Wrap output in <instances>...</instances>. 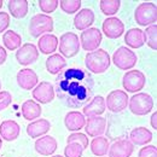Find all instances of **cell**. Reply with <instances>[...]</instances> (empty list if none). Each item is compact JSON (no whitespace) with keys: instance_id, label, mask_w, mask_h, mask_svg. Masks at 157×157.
<instances>
[{"instance_id":"cell-1","label":"cell","mask_w":157,"mask_h":157,"mask_svg":"<svg viewBox=\"0 0 157 157\" xmlns=\"http://www.w3.org/2000/svg\"><path fill=\"white\" fill-rule=\"evenodd\" d=\"M94 86V80L86 69L68 68L56 78L55 92L65 106L78 109L92 99Z\"/></svg>"},{"instance_id":"cell-2","label":"cell","mask_w":157,"mask_h":157,"mask_svg":"<svg viewBox=\"0 0 157 157\" xmlns=\"http://www.w3.org/2000/svg\"><path fill=\"white\" fill-rule=\"evenodd\" d=\"M85 63L88 71H92L94 74H103L109 69L111 60H110L109 53L105 50L98 48L86 55Z\"/></svg>"},{"instance_id":"cell-3","label":"cell","mask_w":157,"mask_h":157,"mask_svg":"<svg viewBox=\"0 0 157 157\" xmlns=\"http://www.w3.org/2000/svg\"><path fill=\"white\" fill-rule=\"evenodd\" d=\"M134 20L141 27L156 24L157 6L154 2H141L134 11Z\"/></svg>"},{"instance_id":"cell-4","label":"cell","mask_w":157,"mask_h":157,"mask_svg":"<svg viewBox=\"0 0 157 157\" xmlns=\"http://www.w3.org/2000/svg\"><path fill=\"white\" fill-rule=\"evenodd\" d=\"M128 105L132 114L138 116H144L151 113V110L154 109V99L147 93L139 92L128 100Z\"/></svg>"},{"instance_id":"cell-5","label":"cell","mask_w":157,"mask_h":157,"mask_svg":"<svg viewBox=\"0 0 157 157\" xmlns=\"http://www.w3.org/2000/svg\"><path fill=\"white\" fill-rule=\"evenodd\" d=\"M53 30V20L45 13H38L32 17L29 23V33L34 38H39L42 34H50Z\"/></svg>"},{"instance_id":"cell-6","label":"cell","mask_w":157,"mask_h":157,"mask_svg":"<svg viewBox=\"0 0 157 157\" xmlns=\"http://www.w3.org/2000/svg\"><path fill=\"white\" fill-rule=\"evenodd\" d=\"M138 57L136 52L126 46H121L113 55V63L121 70H129L137 64Z\"/></svg>"},{"instance_id":"cell-7","label":"cell","mask_w":157,"mask_h":157,"mask_svg":"<svg viewBox=\"0 0 157 157\" xmlns=\"http://www.w3.org/2000/svg\"><path fill=\"white\" fill-rule=\"evenodd\" d=\"M80 51V39L75 33L68 32L59 38V52L60 56L71 58L75 57Z\"/></svg>"},{"instance_id":"cell-8","label":"cell","mask_w":157,"mask_h":157,"mask_svg":"<svg viewBox=\"0 0 157 157\" xmlns=\"http://www.w3.org/2000/svg\"><path fill=\"white\" fill-rule=\"evenodd\" d=\"M146 78L145 75L139 70H131L127 71L122 78V86L127 92L131 93H139L145 87Z\"/></svg>"},{"instance_id":"cell-9","label":"cell","mask_w":157,"mask_h":157,"mask_svg":"<svg viewBox=\"0 0 157 157\" xmlns=\"http://www.w3.org/2000/svg\"><path fill=\"white\" fill-rule=\"evenodd\" d=\"M101 33L98 28H88L81 33L80 36V44L82 48L87 52H93L98 50L99 45L101 44Z\"/></svg>"},{"instance_id":"cell-10","label":"cell","mask_w":157,"mask_h":157,"mask_svg":"<svg viewBox=\"0 0 157 157\" xmlns=\"http://www.w3.org/2000/svg\"><path fill=\"white\" fill-rule=\"evenodd\" d=\"M128 100H129L128 94L124 91L115 90L108 94L106 100H105V105L111 113H121L122 110H124L127 108Z\"/></svg>"},{"instance_id":"cell-11","label":"cell","mask_w":157,"mask_h":157,"mask_svg":"<svg viewBox=\"0 0 157 157\" xmlns=\"http://www.w3.org/2000/svg\"><path fill=\"white\" fill-rule=\"evenodd\" d=\"M16 59L21 65H29L39 59V50L34 44H24L16 52Z\"/></svg>"},{"instance_id":"cell-12","label":"cell","mask_w":157,"mask_h":157,"mask_svg":"<svg viewBox=\"0 0 157 157\" xmlns=\"http://www.w3.org/2000/svg\"><path fill=\"white\" fill-rule=\"evenodd\" d=\"M33 98L41 104H48L55 98V87L51 82L44 81L33 90Z\"/></svg>"},{"instance_id":"cell-13","label":"cell","mask_w":157,"mask_h":157,"mask_svg":"<svg viewBox=\"0 0 157 157\" xmlns=\"http://www.w3.org/2000/svg\"><path fill=\"white\" fill-rule=\"evenodd\" d=\"M103 33L109 39H117L124 33V24L117 17H109L103 22Z\"/></svg>"},{"instance_id":"cell-14","label":"cell","mask_w":157,"mask_h":157,"mask_svg":"<svg viewBox=\"0 0 157 157\" xmlns=\"http://www.w3.org/2000/svg\"><path fill=\"white\" fill-rule=\"evenodd\" d=\"M134 151V145L128 139H121L109 146V157H131Z\"/></svg>"},{"instance_id":"cell-15","label":"cell","mask_w":157,"mask_h":157,"mask_svg":"<svg viewBox=\"0 0 157 157\" xmlns=\"http://www.w3.org/2000/svg\"><path fill=\"white\" fill-rule=\"evenodd\" d=\"M86 136L90 137H101V134L106 131V120L101 116L88 117L85 124Z\"/></svg>"},{"instance_id":"cell-16","label":"cell","mask_w":157,"mask_h":157,"mask_svg":"<svg viewBox=\"0 0 157 157\" xmlns=\"http://www.w3.org/2000/svg\"><path fill=\"white\" fill-rule=\"evenodd\" d=\"M39 78L33 69H22L17 74V83L21 88L29 91L36 87Z\"/></svg>"},{"instance_id":"cell-17","label":"cell","mask_w":157,"mask_h":157,"mask_svg":"<svg viewBox=\"0 0 157 157\" xmlns=\"http://www.w3.org/2000/svg\"><path fill=\"white\" fill-rule=\"evenodd\" d=\"M21 127L16 121L6 120L0 123V137L6 141H13L20 137Z\"/></svg>"},{"instance_id":"cell-18","label":"cell","mask_w":157,"mask_h":157,"mask_svg":"<svg viewBox=\"0 0 157 157\" xmlns=\"http://www.w3.org/2000/svg\"><path fill=\"white\" fill-rule=\"evenodd\" d=\"M94 12L91 9H82L74 17V27L78 30H86L94 23Z\"/></svg>"},{"instance_id":"cell-19","label":"cell","mask_w":157,"mask_h":157,"mask_svg":"<svg viewBox=\"0 0 157 157\" xmlns=\"http://www.w3.org/2000/svg\"><path fill=\"white\" fill-rule=\"evenodd\" d=\"M57 140L51 136H44L35 141V151L42 156H50L57 150Z\"/></svg>"},{"instance_id":"cell-20","label":"cell","mask_w":157,"mask_h":157,"mask_svg":"<svg viewBox=\"0 0 157 157\" xmlns=\"http://www.w3.org/2000/svg\"><path fill=\"white\" fill-rule=\"evenodd\" d=\"M105 109H106L105 99L101 96H96L94 98L91 99V101L88 104L85 105L82 114H83V116H87V117H94V116H99V115L104 114Z\"/></svg>"},{"instance_id":"cell-21","label":"cell","mask_w":157,"mask_h":157,"mask_svg":"<svg viewBox=\"0 0 157 157\" xmlns=\"http://www.w3.org/2000/svg\"><path fill=\"white\" fill-rule=\"evenodd\" d=\"M64 124L68 128V131L71 132H78L82 129L86 124V118L82 113L80 111H70L64 117Z\"/></svg>"},{"instance_id":"cell-22","label":"cell","mask_w":157,"mask_h":157,"mask_svg":"<svg viewBox=\"0 0 157 157\" xmlns=\"http://www.w3.org/2000/svg\"><path fill=\"white\" fill-rule=\"evenodd\" d=\"M51 128V123L46 118L35 120L27 127V134L30 138H39L44 134H46Z\"/></svg>"},{"instance_id":"cell-23","label":"cell","mask_w":157,"mask_h":157,"mask_svg":"<svg viewBox=\"0 0 157 157\" xmlns=\"http://www.w3.org/2000/svg\"><path fill=\"white\" fill-rule=\"evenodd\" d=\"M129 139L133 145H146L152 140V132L146 127H136L129 133Z\"/></svg>"},{"instance_id":"cell-24","label":"cell","mask_w":157,"mask_h":157,"mask_svg":"<svg viewBox=\"0 0 157 157\" xmlns=\"http://www.w3.org/2000/svg\"><path fill=\"white\" fill-rule=\"evenodd\" d=\"M58 47V38L53 34H44L39 39L38 48L44 55H52Z\"/></svg>"},{"instance_id":"cell-25","label":"cell","mask_w":157,"mask_h":157,"mask_svg":"<svg viewBox=\"0 0 157 157\" xmlns=\"http://www.w3.org/2000/svg\"><path fill=\"white\" fill-rule=\"evenodd\" d=\"M22 116L28 120V121H32V120H36L41 115L42 113V109L40 106V104L35 100H25L23 104H22Z\"/></svg>"},{"instance_id":"cell-26","label":"cell","mask_w":157,"mask_h":157,"mask_svg":"<svg viewBox=\"0 0 157 157\" xmlns=\"http://www.w3.org/2000/svg\"><path fill=\"white\" fill-rule=\"evenodd\" d=\"M7 7L12 17L24 18L29 10V2L27 0H10Z\"/></svg>"},{"instance_id":"cell-27","label":"cell","mask_w":157,"mask_h":157,"mask_svg":"<svg viewBox=\"0 0 157 157\" xmlns=\"http://www.w3.org/2000/svg\"><path fill=\"white\" fill-rule=\"evenodd\" d=\"M124 42L131 48H139L145 44L144 40V33L139 28H132L129 29L124 35Z\"/></svg>"},{"instance_id":"cell-28","label":"cell","mask_w":157,"mask_h":157,"mask_svg":"<svg viewBox=\"0 0 157 157\" xmlns=\"http://www.w3.org/2000/svg\"><path fill=\"white\" fill-rule=\"evenodd\" d=\"M67 67V62L63 56H60L59 53L51 55L47 60H46V68L47 71L52 75H57L60 71H63V69Z\"/></svg>"},{"instance_id":"cell-29","label":"cell","mask_w":157,"mask_h":157,"mask_svg":"<svg viewBox=\"0 0 157 157\" xmlns=\"http://www.w3.org/2000/svg\"><path fill=\"white\" fill-rule=\"evenodd\" d=\"M2 42L4 46L10 50V51H15L18 50L22 44V38L18 33H16L15 30H7L2 35Z\"/></svg>"},{"instance_id":"cell-30","label":"cell","mask_w":157,"mask_h":157,"mask_svg":"<svg viewBox=\"0 0 157 157\" xmlns=\"http://www.w3.org/2000/svg\"><path fill=\"white\" fill-rule=\"evenodd\" d=\"M91 151L96 156H104L109 151V141L104 137H96L91 141Z\"/></svg>"},{"instance_id":"cell-31","label":"cell","mask_w":157,"mask_h":157,"mask_svg":"<svg viewBox=\"0 0 157 157\" xmlns=\"http://www.w3.org/2000/svg\"><path fill=\"white\" fill-rule=\"evenodd\" d=\"M99 4H100V10L105 16L115 15L121 6L120 0H101Z\"/></svg>"},{"instance_id":"cell-32","label":"cell","mask_w":157,"mask_h":157,"mask_svg":"<svg viewBox=\"0 0 157 157\" xmlns=\"http://www.w3.org/2000/svg\"><path fill=\"white\" fill-rule=\"evenodd\" d=\"M144 33V40L146 42V45L152 48V50H157V25L156 24H152V25H149Z\"/></svg>"},{"instance_id":"cell-33","label":"cell","mask_w":157,"mask_h":157,"mask_svg":"<svg viewBox=\"0 0 157 157\" xmlns=\"http://www.w3.org/2000/svg\"><path fill=\"white\" fill-rule=\"evenodd\" d=\"M81 1L80 0H60L59 1V6L60 9L68 13V15H73V13H76L80 7H81Z\"/></svg>"},{"instance_id":"cell-34","label":"cell","mask_w":157,"mask_h":157,"mask_svg":"<svg viewBox=\"0 0 157 157\" xmlns=\"http://www.w3.org/2000/svg\"><path fill=\"white\" fill-rule=\"evenodd\" d=\"M82 152H83V147L78 143H69L64 149L65 157H81Z\"/></svg>"},{"instance_id":"cell-35","label":"cell","mask_w":157,"mask_h":157,"mask_svg":"<svg viewBox=\"0 0 157 157\" xmlns=\"http://www.w3.org/2000/svg\"><path fill=\"white\" fill-rule=\"evenodd\" d=\"M58 5V0H40L39 1L40 10L42 12H45V13H52L53 11H56Z\"/></svg>"},{"instance_id":"cell-36","label":"cell","mask_w":157,"mask_h":157,"mask_svg":"<svg viewBox=\"0 0 157 157\" xmlns=\"http://www.w3.org/2000/svg\"><path fill=\"white\" fill-rule=\"evenodd\" d=\"M67 143L69 144V143H78L80 144L82 147H83V150L88 146V139H87V136L86 134H83V133H73V134H70L68 139H67Z\"/></svg>"},{"instance_id":"cell-37","label":"cell","mask_w":157,"mask_h":157,"mask_svg":"<svg viewBox=\"0 0 157 157\" xmlns=\"http://www.w3.org/2000/svg\"><path fill=\"white\" fill-rule=\"evenodd\" d=\"M138 157H157V147L155 145H147L139 150Z\"/></svg>"},{"instance_id":"cell-38","label":"cell","mask_w":157,"mask_h":157,"mask_svg":"<svg viewBox=\"0 0 157 157\" xmlns=\"http://www.w3.org/2000/svg\"><path fill=\"white\" fill-rule=\"evenodd\" d=\"M12 101V96L7 91H1L0 92V111L5 110Z\"/></svg>"},{"instance_id":"cell-39","label":"cell","mask_w":157,"mask_h":157,"mask_svg":"<svg viewBox=\"0 0 157 157\" xmlns=\"http://www.w3.org/2000/svg\"><path fill=\"white\" fill-rule=\"evenodd\" d=\"M10 25V15L7 12H0V33H4Z\"/></svg>"},{"instance_id":"cell-40","label":"cell","mask_w":157,"mask_h":157,"mask_svg":"<svg viewBox=\"0 0 157 157\" xmlns=\"http://www.w3.org/2000/svg\"><path fill=\"white\" fill-rule=\"evenodd\" d=\"M6 58H7V52H6V50H5L2 46H0V65L5 63Z\"/></svg>"},{"instance_id":"cell-41","label":"cell","mask_w":157,"mask_h":157,"mask_svg":"<svg viewBox=\"0 0 157 157\" xmlns=\"http://www.w3.org/2000/svg\"><path fill=\"white\" fill-rule=\"evenodd\" d=\"M156 120H157V113L155 111V113L151 115V121H150V122H151V127H152L154 129H156V128H157Z\"/></svg>"},{"instance_id":"cell-42","label":"cell","mask_w":157,"mask_h":157,"mask_svg":"<svg viewBox=\"0 0 157 157\" xmlns=\"http://www.w3.org/2000/svg\"><path fill=\"white\" fill-rule=\"evenodd\" d=\"M1 146H2V139L0 137V149H1Z\"/></svg>"},{"instance_id":"cell-43","label":"cell","mask_w":157,"mask_h":157,"mask_svg":"<svg viewBox=\"0 0 157 157\" xmlns=\"http://www.w3.org/2000/svg\"><path fill=\"white\" fill-rule=\"evenodd\" d=\"M2 5H4V2H2V0H0V9L2 7Z\"/></svg>"},{"instance_id":"cell-44","label":"cell","mask_w":157,"mask_h":157,"mask_svg":"<svg viewBox=\"0 0 157 157\" xmlns=\"http://www.w3.org/2000/svg\"><path fill=\"white\" fill-rule=\"evenodd\" d=\"M52 157H63V156H60V155H56V156H52Z\"/></svg>"},{"instance_id":"cell-45","label":"cell","mask_w":157,"mask_h":157,"mask_svg":"<svg viewBox=\"0 0 157 157\" xmlns=\"http://www.w3.org/2000/svg\"><path fill=\"white\" fill-rule=\"evenodd\" d=\"M0 88H1V81H0Z\"/></svg>"},{"instance_id":"cell-46","label":"cell","mask_w":157,"mask_h":157,"mask_svg":"<svg viewBox=\"0 0 157 157\" xmlns=\"http://www.w3.org/2000/svg\"><path fill=\"white\" fill-rule=\"evenodd\" d=\"M0 157H1V156H0Z\"/></svg>"}]
</instances>
